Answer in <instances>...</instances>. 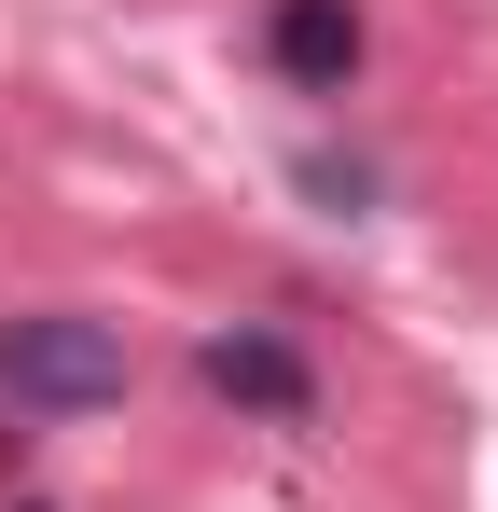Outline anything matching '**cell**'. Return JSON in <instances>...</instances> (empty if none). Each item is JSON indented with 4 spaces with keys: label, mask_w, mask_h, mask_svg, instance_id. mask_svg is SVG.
<instances>
[{
    "label": "cell",
    "mask_w": 498,
    "mask_h": 512,
    "mask_svg": "<svg viewBox=\"0 0 498 512\" xmlns=\"http://www.w3.org/2000/svg\"><path fill=\"white\" fill-rule=\"evenodd\" d=\"M0 388L28 416H97V402H125V333L111 319H0Z\"/></svg>",
    "instance_id": "1"
},
{
    "label": "cell",
    "mask_w": 498,
    "mask_h": 512,
    "mask_svg": "<svg viewBox=\"0 0 498 512\" xmlns=\"http://www.w3.org/2000/svg\"><path fill=\"white\" fill-rule=\"evenodd\" d=\"M194 374H208L236 416H277V429H305V416H319V374H305V346H291V333H263V319L208 333V346H194Z\"/></svg>",
    "instance_id": "2"
},
{
    "label": "cell",
    "mask_w": 498,
    "mask_h": 512,
    "mask_svg": "<svg viewBox=\"0 0 498 512\" xmlns=\"http://www.w3.org/2000/svg\"><path fill=\"white\" fill-rule=\"evenodd\" d=\"M263 42H277V70H291L305 97H346V84H360V0H277Z\"/></svg>",
    "instance_id": "3"
}]
</instances>
